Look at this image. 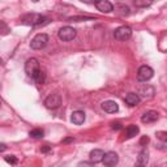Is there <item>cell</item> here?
<instances>
[{
  "mask_svg": "<svg viewBox=\"0 0 167 167\" xmlns=\"http://www.w3.org/2000/svg\"><path fill=\"white\" fill-rule=\"evenodd\" d=\"M0 104H2V102H0Z\"/></svg>",
  "mask_w": 167,
  "mask_h": 167,
  "instance_id": "obj_32",
  "label": "cell"
},
{
  "mask_svg": "<svg viewBox=\"0 0 167 167\" xmlns=\"http://www.w3.org/2000/svg\"><path fill=\"white\" fill-rule=\"evenodd\" d=\"M148 162H149V152L146 149H142L141 152L138 153V157H137L135 167H146Z\"/></svg>",
  "mask_w": 167,
  "mask_h": 167,
  "instance_id": "obj_10",
  "label": "cell"
},
{
  "mask_svg": "<svg viewBox=\"0 0 167 167\" xmlns=\"http://www.w3.org/2000/svg\"><path fill=\"white\" fill-rule=\"evenodd\" d=\"M60 104H62V97H60L59 94H56V93L50 94V96L44 99V106H46L47 108L55 110V108L60 107Z\"/></svg>",
  "mask_w": 167,
  "mask_h": 167,
  "instance_id": "obj_7",
  "label": "cell"
},
{
  "mask_svg": "<svg viewBox=\"0 0 167 167\" xmlns=\"http://www.w3.org/2000/svg\"><path fill=\"white\" fill-rule=\"evenodd\" d=\"M138 132H140V128H138L137 125H135V124H132V125H129V127L127 128L125 137H127V138H133L135 136L138 135Z\"/></svg>",
  "mask_w": 167,
  "mask_h": 167,
  "instance_id": "obj_18",
  "label": "cell"
},
{
  "mask_svg": "<svg viewBox=\"0 0 167 167\" xmlns=\"http://www.w3.org/2000/svg\"><path fill=\"white\" fill-rule=\"evenodd\" d=\"M0 64H3V60L2 59H0Z\"/></svg>",
  "mask_w": 167,
  "mask_h": 167,
  "instance_id": "obj_31",
  "label": "cell"
},
{
  "mask_svg": "<svg viewBox=\"0 0 167 167\" xmlns=\"http://www.w3.org/2000/svg\"><path fill=\"white\" fill-rule=\"evenodd\" d=\"M154 88L153 86H150V85H144V86H140V89H138V94L137 96L144 99H150V98H153L154 97Z\"/></svg>",
  "mask_w": 167,
  "mask_h": 167,
  "instance_id": "obj_9",
  "label": "cell"
},
{
  "mask_svg": "<svg viewBox=\"0 0 167 167\" xmlns=\"http://www.w3.org/2000/svg\"><path fill=\"white\" fill-rule=\"evenodd\" d=\"M155 136H157V138H159L161 141H163V142L167 141V133L166 132H157Z\"/></svg>",
  "mask_w": 167,
  "mask_h": 167,
  "instance_id": "obj_24",
  "label": "cell"
},
{
  "mask_svg": "<svg viewBox=\"0 0 167 167\" xmlns=\"http://www.w3.org/2000/svg\"><path fill=\"white\" fill-rule=\"evenodd\" d=\"M50 149H51V148H50L48 145H44L41 150H42V153H48V152H50Z\"/></svg>",
  "mask_w": 167,
  "mask_h": 167,
  "instance_id": "obj_28",
  "label": "cell"
},
{
  "mask_svg": "<svg viewBox=\"0 0 167 167\" xmlns=\"http://www.w3.org/2000/svg\"><path fill=\"white\" fill-rule=\"evenodd\" d=\"M112 129H121V125L119 123H112Z\"/></svg>",
  "mask_w": 167,
  "mask_h": 167,
  "instance_id": "obj_29",
  "label": "cell"
},
{
  "mask_svg": "<svg viewBox=\"0 0 167 167\" xmlns=\"http://www.w3.org/2000/svg\"><path fill=\"white\" fill-rule=\"evenodd\" d=\"M158 118H159V114L157 112V111H146V112L141 116V121L145 124H149V123L157 121Z\"/></svg>",
  "mask_w": 167,
  "mask_h": 167,
  "instance_id": "obj_12",
  "label": "cell"
},
{
  "mask_svg": "<svg viewBox=\"0 0 167 167\" xmlns=\"http://www.w3.org/2000/svg\"><path fill=\"white\" fill-rule=\"evenodd\" d=\"M76 34H77V31H76V29H73L72 26H63L62 29L59 30V33H58L59 38H60V39H62L63 42L73 41L75 38H76Z\"/></svg>",
  "mask_w": 167,
  "mask_h": 167,
  "instance_id": "obj_4",
  "label": "cell"
},
{
  "mask_svg": "<svg viewBox=\"0 0 167 167\" xmlns=\"http://www.w3.org/2000/svg\"><path fill=\"white\" fill-rule=\"evenodd\" d=\"M153 76H154V71L149 65H141L137 71V80L141 82L149 81L150 79H153Z\"/></svg>",
  "mask_w": 167,
  "mask_h": 167,
  "instance_id": "obj_5",
  "label": "cell"
},
{
  "mask_svg": "<svg viewBox=\"0 0 167 167\" xmlns=\"http://www.w3.org/2000/svg\"><path fill=\"white\" fill-rule=\"evenodd\" d=\"M102 110L107 114H115L119 111V106L115 101H106L102 103Z\"/></svg>",
  "mask_w": 167,
  "mask_h": 167,
  "instance_id": "obj_13",
  "label": "cell"
},
{
  "mask_svg": "<svg viewBox=\"0 0 167 167\" xmlns=\"http://www.w3.org/2000/svg\"><path fill=\"white\" fill-rule=\"evenodd\" d=\"M114 37L118 41H127L132 37V29L129 26H120L118 29H115Z\"/></svg>",
  "mask_w": 167,
  "mask_h": 167,
  "instance_id": "obj_6",
  "label": "cell"
},
{
  "mask_svg": "<svg viewBox=\"0 0 167 167\" xmlns=\"http://www.w3.org/2000/svg\"><path fill=\"white\" fill-rule=\"evenodd\" d=\"M75 138L73 137H68V138H64L63 140V144H69V142H73Z\"/></svg>",
  "mask_w": 167,
  "mask_h": 167,
  "instance_id": "obj_27",
  "label": "cell"
},
{
  "mask_svg": "<svg viewBox=\"0 0 167 167\" xmlns=\"http://www.w3.org/2000/svg\"><path fill=\"white\" fill-rule=\"evenodd\" d=\"M47 42H48V35L44 34V33H39V34H37V35L31 39L30 47H31L33 50H42V48L46 47Z\"/></svg>",
  "mask_w": 167,
  "mask_h": 167,
  "instance_id": "obj_3",
  "label": "cell"
},
{
  "mask_svg": "<svg viewBox=\"0 0 167 167\" xmlns=\"http://www.w3.org/2000/svg\"><path fill=\"white\" fill-rule=\"evenodd\" d=\"M5 162L9 163V165H17L18 163V159L14 157V155H7V157H4Z\"/></svg>",
  "mask_w": 167,
  "mask_h": 167,
  "instance_id": "obj_21",
  "label": "cell"
},
{
  "mask_svg": "<svg viewBox=\"0 0 167 167\" xmlns=\"http://www.w3.org/2000/svg\"><path fill=\"white\" fill-rule=\"evenodd\" d=\"M124 101H125V103L128 106H137L138 103H140L141 99L136 93H128L125 96V98H124Z\"/></svg>",
  "mask_w": 167,
  "mask_h": 167,
  "instance_id": "obj_16",
  "label": "cell"
},
{
  "mask_svg": "<svg viewBox=\"0 0 167 167\" xmlns=\"http://www.w3.org/2000/svg\"><path fill=\"white\" fill-rule=\"evenodd\" d=\"M21 22L25 25L39 26V25H43V24H46V22H48V18L44 17L42 14H38V13H27L21 18Z\"/></svg>",
  "mask_w": 167,
  "mask_h": 167,
  "instance_id": "obj_1",
  "label": "cell"
},
{
  "mask_svg": "<svg viewBox=\"0 0 167 167\" xmlns=\"http://www.w3.org/2000/svg\"><path fill=\"white\" fill-rule=\"evenodd\" d=\"M133 3H135L136 7H149L152 4V2H146V0H135Z\"/></svg>",
  "mask_w": 167,
  "mask_h": 167,
  "instance_id": "obj_22",
  "label": "cell"
},
{
  "mask_svg": "<svg viewBox=\"0 0 167 167\" xmlns=\"http://www.w3.org/2000/svg\"><path fill=\"white\" fill-rule=\"evenodd\" d=\"M44 80H46V76H44V73L41 71L39 73H38L37 76H35V79H34V81L37 82V84H43L44 82Z\"/></svg>",
  "mask_w": 167,
  "mask_h": 167,
  "instance_id": "obj_23",
  "label": "cell"
},
{
  "mask_svg": "<svg viewBox=\"0 0 167 167\" xmlns=\"http://www.w3.org/2000/svg\"><path fill=\"white\" fill-rule=\"evenodd\" d=\"M115 12L118 14H120V16H128L131 13V9H129L128 5L119 3V4H115Z\"/></svg>",
  "mask_w": 167,
  "mask_h": 167,
  "instance_id": "obj_17",
  "label": "cell"
},
{
  "mask_svg": "<svg viewBox=\"0 0 167 167\" xmlns=\"http://www.w3.org/2000/svg\"><path fill=\"white\" fill-rule=\"evenodd\" d=\"M5 149H7V145L5 144H0V152H4Z\"/></svg>",
  "mask_w": 167,
  "mask_h": 167,
  "instance_id": "obj_30",
  "label": "cell"
},
{
  "mask_svg": "<svg viewBox=\"0 0 167 167\" xmlns=\"http://www.w3.org/2000/svg\"><path fill=\"white\" fill-rule=\"evenodd\" d=\"M94 5L97 7L98 10H101V12L103 13H110L114 10V5L111 4L110 2H107V0H101V2H97L94 3Z\"/></svg>",
  "mask_w": 167,
  "mask_h": 167,
  "instance_id": "obj_11",
  "label": "cell"
},
{
  "mask_svg": "<svg viewBox=\"0 0 167 167\" xmlns=\"http://www.w3.org/2000/svg\"><path fill=\"white\" fill-rule=\"evenodd\" d=\"M148 142H149V137H148V136H142V137H141V140H140V145L145 146Z\"/></svg>",
  "mask_w": 167,
  "mask_h": 167,
  "instance_id": "obj_26",
  "label": "cell"
},
{
  "mask_svg": "<svg viewBox=\"0 0 167 167\" xmlns=\"http://www.w3.org/2000/svg\"><path fill=\"white\" fill-rule=\"evenodd\" d=\"M104 157V152L102 149H94L89 154V159H90L92 163H98V162H102V159Z\"/></svg>",
  "mask_w": 167,
  "mask_h": 167,
  "instance_id": "obj_14",
  "label": "cell"
},
{
  "mask_svg": "<svg viewBox=\"0 0 167 167\" xmlns=\"http://www.w3.org/2000/svg\"><path fill=\"white\" fill-rule=\"evenodd\" d=\"M25 72L26 75L31 77L33 80L35 79V76L41 72V67H39V62H38V59L35 58H30L26 60L25 63Z\"/></svg>",
  "mask_w": 167,
  "mask_h": 167,
  "instance_id": "obj_2",
  "label": "cell"
},
{
  "mask_svg": "<svg viewBox=\"0 0 167 167\" xmlns=\"http://www.w3.org/2000/svg\"><path fill=\"white\" fill-rule=\"evenodd\" d=\"M102 162L106 167H115L119 162V155L115 152H108L104 153V157L102 159Z\"/></svg>",
  "mask_w": 167,
  "mask_h": 167,
  "instance_id": "obj_8",
  "label": "cell"
},
{
  "mask_svg": "<svg viewBox=\"0 0 167 167\" xmlns=\"http://www.w3.org/2000/svg\"><path fill=\"white\" fill-rule=\"evenodd\" d=\"M77 167H94V165L92 162H85V161H84V162H80L77 165Z\"/></svg>",
  "mask_w": 167,
  "mask_h": 167,
  "instance_id": "obj_25",
  "label": "cell"
},
{
  "mask_svg": "<svg viewBox=\"0 0 167 167\" xmlns=\"http://www.w3.org/2000/svg\"><path fill=\"white\" fill-rule=\"evenodd\" d=\"M71 120L73 124H77V125L82 124L85 121V112H82V111H73L71 116Z\"/></svg>",
  "mask_w": 167,
  "mask_h": 167,
  "instance_id": "obj_15",
  "label": "cell"
},
{
  "mask_svg": "<svg viewBox=\"0 0 167 167\" xmlns=\"http://www.w3.org/2000/svg\"><path fill=\"white\" fill-rule=\"evenodd\" d=\"M9 31H10L9 26L5 24L4 21H0V34H2V35H7Z\"/></svg>",
  "mask_w": 167,
  "mask_h": 167,
  "instance_id": "obj_19",
  "label": "cell"
},
{
  "mask_svg": "<svg viewBox=\"0 0 167 167\" xmlns=\"http://www.w3.org/2000/svg\"><path fill=\"white\" fill-rule=\"evenodd\" d=\"M30 137H33V138H42L43 137V135H44V132L42 131V129H33V131H30Z\"/></svg>",
  "mask_w": 167,
  "mask_h": 167,
  "instance_id": "obj_20",
  "label": "cell"
}]
</instances>
